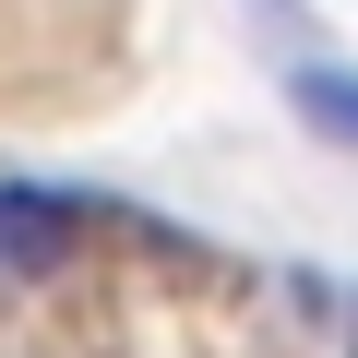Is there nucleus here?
Returning a JSON list of instances; mask_svg holds the SVG:
<instances>
[{
	"mask_svg": "<svg viewBox=\"0 0 358 358\" xmlns=\"http://www.w3.org/2000/svg\"><path fill=\"white\" fill-rule=\"evenodd\" d=\"M72 239H84L72 203H48V192H0V275H60Z\"/></svg>",
	"mask_w": 358,
	"mask_h": 358,
	"instance_id": "obj_1",
	"label": "nucleus"
},
{
	"mask_svg": "<svg viewBox=\"0 0 358 358\" xmlns=\"http://www.w3.org/2000/svg\"><path fill=\"white\" fill-rule=\"evenodd\" d=\"M299 120L322 143H358V72H299Z\"/></svg>",
	"mask_w": 358,
	"mask_h": 358,
	"instance_id": "obj_2",
	"label": "nucleus"
}]
</instances>
